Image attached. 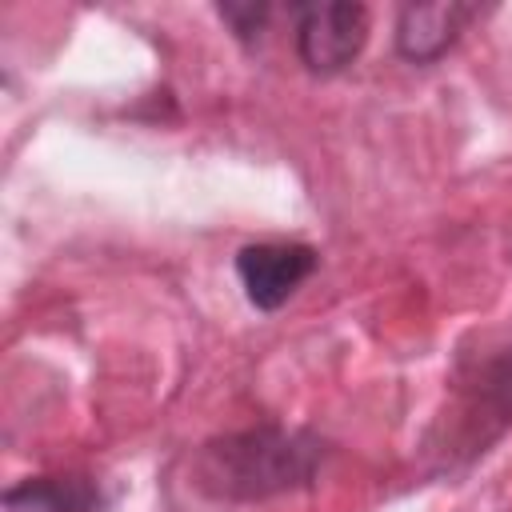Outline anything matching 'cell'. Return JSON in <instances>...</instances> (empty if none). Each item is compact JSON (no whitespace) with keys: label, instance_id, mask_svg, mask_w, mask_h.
Masks as SVG:
<instances>
[{"label":"cell","instance_id":"obj_5","mask_svg":"<svg viewBox=\"0 0 512 512\" xmlns=\"http://www.w3.org/2000/svg\"><path fill=\"white\" fill-rule=\"evenodd\" d=\"M12 512H104V496L88 476H36L4 492Z\"/></svg>","mask_w":512,"mask_h":512},{"label":"cell","instance_id":"obj_1","mask_svg":"<svg viewBox=\"0 0 512 512\" xmlns=\"http://www.w3.org/2000/svg\"><path fill=\"white\" fill-rule=\"evenodd\" d=\"M320 460V436L284 424H256L208 440L192 460V480L212 500H268L308 488Z\"/></svg>","mask_w":512,"mask_h":512},{"label":"cell","instance_id":"obj_4","mask_svg":"<svg viewBox=\"0 0 512 512\" xmlns=\"http://www.w3.org/2000/svg\"><path fill=\"white\" fill-rule=\"evenodd\" d=\"M480 16V8L472 4H404L396 16V52L408 64H436L456 40L460 32Z\"/></svg>","mask_w":512,"mask_h":512},{"label":"cell","instance_id":"obj_3","mask_svg":"<svg viewBox=\"0 0 512 512\" xmlns=\"http://www.w3.org/2000/svg\"><path fill=\"white\" fill-rule=\"evenodd\" d=\"M316 264H320L316 248L300 240H260L236 252V276L244 284V296L260 312L284 308L300 292V284L316 272Z\"/></svg>","mask_w":512,"mask_h":512},{"label":"cell","instance_id":"obj_2","mask_svg":"<svg viewBox=\"0 0 512 512\" xmlns=\"http://www.w3.org/2000/svg\"><path fill=\"white\" fill-rule=\"evenodd\" d=\"M368 44V8L352 0H320L296 8V56L316 76L344 72Z\"/></svg>","mask_w":512,"mask_h":512},{"label":"cell","instance_id":"obj_6","mask_svg":"<svg viewBox=\"0 0 512 512\" xmlns=\"http://www.w3.org/2000/svg\"><path fill=\"white\" fill-rule=\"evenodd\" d=\"M220 20L232 28V36L240 44H260V36L268 32V16H272V4L268 0H228L216 8Z\"/></svg>","mask_w":512,"mask_h":512}]
</instances>
